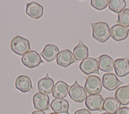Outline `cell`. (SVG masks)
Masks as SVG:
<instances>
[{
  "label": "cell",
  "instance_id": "obj_17",
  "mask_svg": "<svg viewBox=\"0 0 129 114\" xmlns=\"http://www.w3.org/2000/svg\"><path fill=\"white\" fill-rule=\"evenodd\" d=\"M50 107L55 113L70 114L69 112V102L64 98H55L53 99L50 103Z\"/></svg>",
  "mask_w": 129,
  "mask_h": 114
},
{
  "label": "cell",
  "instance_id": "obj_29",
  "mask_svg": "<svg viewBox=\"0 0 129 114\" xmlns=\"http://www.w3.org/2000/svg\"><path fill=\"white\" fill-rule=\"evenodd\" d=\"M49 114H58V113H55V112H51V113H49Z\"/></svg>",
  "mask_w": 129,
  "mask_h": 114
},
{
  "label": "cell",
  "instance_id": "obj_20",
  "mask_svg": "<svg viewBox=\"0 0 129 114\" xmlns=\"http://www.w3.org/2000/svg\"><path fill=\"white\" fill-rule=\"evenodd\" d=\"M73 55L77 61H83L88 57V48L81 40H80L78 44L74 48Z\"/></svg>",
  "mask_w": 129,
  "mask_h": 114
},
{
  "label": "cell",
  "instance_id": "obj_8",
  "mask_svg": "<svg viewBox=\"0 0 129 114\" xmlns=\"http://www.w3.org/2000/svg\"><path fill=\"white\" fill-rule=\"evenodd\" d=\"M73 53L69 49H63L60 51L56 57V63L62 67H67L71 64L77 62Z\"/></svg>",
  "mask_w": 129,
  "mask_h": 114
},
{
  "label": "cell",
  "instance_id": "obj_14",
  "mask_svg": "<svg viewBox=\"0 0 129 114\" xmlns=\"http://www.w3.org/2000/svg\"><path fill=\"white\" fill-rule=\"evenodd\" d=\"M58 48L54 44H46L43 50L39 53L45 60L47 62H51L54 60L59 53Z\"/></svg>",
  "mask_w": 129,
  "mask_h": 114
},
{
  "label": "cell",
  "instance_id": "obj_9",
  "mask_svg": "<svg viewBox=\"0 0 129 114\" xmlns=\"http://www.w3.org/2000/svg\"><path fill=\"white\" fill-rule=\"evenodd\" d=\"M33 102L34 108L38 110H46L50 108L49 97L47 94L36 93L33 96Z\"/></svg>",
  "mask_w": 129,
  "mask_h": 114
},
{
  "label": "cell",
  "instance_id": "obj_30",
  "mask_svg": "<svg viewBox=\"0 0 129 114\" xmlns=\"http://www.w3.org/2000/svg\"><path fill=\"white\" fill-rule=\"evenodd\" d=\"M101 114H110V113H107V112H105V113H101Z\"/></svg>",
  "mask_w": 129,
  "mask_h": 114
},
{
  "label": "cell",
  "instance_id": "obj_5",
  "mask_svg": "<svg viewBox=\"0 0 129 114\" xmlns=\"http://www.w3.org/2000/svg\"><path fill=\"white\" fill-rule=\"evenodd\" d=\"M21 61L25 66L29 68L36 67L40 63H44L39 54L34 50L29 51L23 55Z\"/></svg>",
  "mask_w": 129,
  "mask_h": 114
},
{
  "label": "cell",
  "instance_id": "obj_13",
  "mask_svg": "<svg viewBox=\"0 0 129 114\" xmlns=\"http://www.w3.org/2000/svg\"><path fill=\"white\" fill-rule=\"evenodd\" d=\"M114 69L119 77H123L129 73V61L125 58H118L114 61Z\"/></svg>",
  "mask_w": 129,
  "mask_h": 114
},
{
  "label": "cell",
  "instance_id": "obj_3",
  "mask_svg": "<svg viewBox=\"0 0 129 114\" xmlns=\"http://www.w3.org/2000/svg\"><path fill=\"white\" fill-rule=\"evenodd\" d=\"M102 84L100 78L95 75H90L86 78L84 87L90 95L99 94L102 90Z\"/></svg>",
  "mask_w": 129,
  "mask_h": 114
},
{
  "label": "cell",
  "instance_id": "obj_2",
  "mask_svg": "<svg viewBox=\"0 0 129 114\" xmlns=\"http://www.w3.org/2000/svg\"><path fill=\"white\" fill-rule=\"evenodd\" d=\"M10 47L12 51L19 55H24L30 49L29 41L20 36H16L12 40Z\"/></svg>",
  "mask_w": 129,
  "mask_h": 114
},
{
  "label": "cell",
  "instance_id": "obj_7",
  "mask_svg": "<svg viewBox=\"0 0 129 114\" xmlns=\"http://www.w3.org/2000/svg\"><path fill=\"white\" fill-rule=\"evenodd\" d=\"M104 100L99 94L89 95L85 100V105L89 110L91 111L103 110V106Z\"/></svg>",
  "mask_w": 129,
  "mask_h": 114
},
{
  "label": "cell",
  "instance_id": "obj_22",
  "mask_svg": "<svg viewBox=\"0 0 129 114\" xmlns=\"http://www.w3.org/2000/svg\"><path fill=\"white\" fill-rule=\"evenodd\" d=\"M120 107V102L112 97H106L104 101L103 109L110 114L115 113Z\"/></svg>",
  "mask_w": 129,
  "mask_h": 114
},
{
  "label": "cell",
  "instance_id": "obj_10",
  "mask_svg": "<svg viewBox=\"0 0 129 114\" xmlns=\"http://www.w3.org/2000/svg\"><path fill=\"white\" fill-rule=\"evenodd\" d=\"M102 83L105 88L111 91L116 89L123 82L119 80L115 74L108 73L103 75Z\"/></svg>",
  "mask_w": 129,
  "mask_h": 114
},
{
  "label": "cell",
  "instance_id": "obj_16",
  "mask_svg": "<svg viewBox=\"0 0 129 114\" xmlns=\"http://www.w3.org/2000/svg\"><path fill=\"white\" fill-rule=\"evenodd\" d=\"M26 14L35 19L40 18L43 13V8L39 4L33 2L27 3L26 7Z\"/></svg>",
  "mask_w": 129,
  "mask_h": 114
},
{
  "label": "cell",
  "instance_id": "obj_1",
  "mask_svg": "<svg viewBox=\"0 0 129 114\" xmlns=\"http://www.w3.org/2000/svg\"><path fill=\"white\" fill-rule=\"evenodd\" d=\"M92 28V36L100 43H104L110 37V29L105 22L90 23Z\"/></svg>",
  "mask_w": 129,
  "mask_h": 114
},
{
  "label": "cell",
  "instance_id": "obj_28",
  "mask_svg": "<svg viewBox=\"0 0 129 114\" xmlns=\"http://www.w3.org/2000/svg\"><path fill=\"white\" fill-rule=\"evenodd\" d=\"M32 114H45V113H44V112L43 111L36 110V111H33Z\"/></svg>",
  "mask_w": 129,
  "mask_h": 114
},
{
  "label": "cell",
  "instance_id": "obj_24",
  "mask_svg": "<svg viewBox=\"0 0 129 114\" xmlns=\"http://www.w3.org/2000/svg\"><path fill=\"white\" fill-rule=\"evenodd\" d=\"M117 23L118 25L127 27H129V9H125L118 14Z\"/></svg>",
  "mask_w": 129,
  "mask_h": 114
},
{
  "label": "cell",
  "instance_id": "obj_6",
  "mask_svg": "<svg viewBox=\"0 0 129 114\" xmlns=\"http://www.w3.org/2000/svg\"><path fill=\"white\" fill-rule=\"evenodd\" d=\"M79 68L81 71L86 75L92 73L99 74L98 61L92 57H88L83 60L80 63Z\"/></svg>",
  "mask_w": 129,
  "mask_h": 114
},
{
  "label": "cell",
  "instance_id": "obj_27",
  "mask_svg": "<svg viewBox=\"0 0 129 114\" xmlns=\"http://www.w3.org/2000/svg\"><path fill=\"white\" fill-rule=\"evenodd\" d=\"M72 114H91L88 109L86 108H82L76 111L74 113Z\"/></svg>",
  "mask_w": 129,
  "mask_h": 114
},
{
  "label": "cell",
  "instance_id": "obj_12",
  "mask_svg": "<svg viewBox=\"0 0 129 114\" xmlns=\"http://www.w3.org/2000/svg\"><path fill=\"white\" fill-rule=\"evenodd\" d=\"M129 29L125 27L116 24L112 26L110 30V36L116 41L125 39L128 35Z\"/></svg>",
  "mask_w": 129,
  "mask_h": 114
},
{
  "label": "cell",
  "instance_id": "obj_25",
  "mask_svg": "<svg viewBox=\"0 0 129 114\" xmlns=\"http://www.w3.org/2000/svg\"><path fill=\"white\" fill-rule=\"evenodd\" d=\"M109 2L108 0H91V5L98 10H102L108 5Z\"/></svg>",
  "mask_w": 129,
  "mask_h": 114
},
{
  "label": "cell",
  "instance_id": "obj_11",
  "mask_svg": "<svg viewBox=\"0 0 129 114\" xmlns=\"http://www.w3.org/2000/svg\"><path fill=\"white\" fill-rule=\"evenodd\" d=\"M54 86L53 80L49 77L48 74L46 73L45 77L40 79L37 83V89L39 92L49 94L52 92Z\"/></svg>",
  "mask_w": 129,
  "mask_h": 114
},
{
  "label": "cell",
  "instance_id": "obj_23",
  "mask_svg": "<svg viewBox=\"0 0 129 114\" xmlns=\"http://www.w3.org/2000/svg\"><path fill=\"white\" fill-rule=\"evenodd\" d=\"M126 6L124 0H110L108 4V8L110 10L116 13H119L124 10Z\"/></svg>",
  "mask_w": 129,
  "mask_h": 114
},
{
  "label": "cell",
  "instance_id": "obj_21",
  "mask_svg": "<svg viewBox=\"0 0 129 114\" xmlns=\"http://www.w3.org/2000/svg\"><path fill=\"white\" fill-rule=\"evenodd\" d=\"M115 98L122 105L129 103V84L119 87L115 93Z\"/></svg>",
  "mask_w": 129,
  "mask_h": 114
},
{
  "label": "cell",
  "instance_id": "obj_4",
  "mask_svg": "<svg viewBox=\"0 0 129 114\" xmlns=\"http://www.w3.org/2000/svg\"><path fill=\"white\" fill-rule=\"evenodd\" d=\"M71 99L76 102L81 103L87 97V92L84 87L81 86L76 80L74 83L70 87L68 91Z\"/></svg>",
  "mask_w": 129,
  "mask_h": 114
},
{
  "label": "cell",
  "instance_id": "obj_15",
  "mask_svg": "<svg viewBox=\"0 0 129 114\" xmlns=\"http://www.w3.org/2000/svg\"><path fill=\"white\" fill-rule=\"evenodd\" d=\"M15 87L17 89L23 93L31 91L32 89L31 80L27 76L20 75L16 78Z\"/></svg>",
  "mask_w": 129,
  "mask_h": 114
},
{
  "label": "cell",
  "instance_id": "obj_26",
  "mask_svg": "<svg viewBox=\"0 0 129 114\" xmlns=\"http://www.w3.org/2000/svg\"><path fill=\"white\" fill-rule=\"evenodd\" d=\"M114 114H129V108L123 106L120 108Z\"/></svg>",
  "mask_w": 129,
  "mask_h": 114
},
{
  "label": "cell",
  "instance_id": "obj_18",
  "mask_svg": "<svg viewBox=\"0 0 129 114\" xmlns=\"http://www.w3.org/2000/svg\"><path fill=\"white\" fill-rule=\"evenodd\" d=\"M99 68L103 72L111 71L114 68L113 59L107 54H102L98 57Z\"/></svg>",
  "mask_w": 129,
  "mask_h": 114
},
{
  "label": "cell",
  "instance_id": "obj_19",
  "mask_svg": "<svg viewBox=\"0 0 129 114\" xmlns=\"http://www.w3.org/2000/svg\"><path fill=\"white\" fill-rule=\"evenodd\" d=\"M68 84L63 81H58L54 85L52 90V96L55 98H63L66 97L69 91Z\"/></svg>",
  "mask_w": 129,
  "mask_h": 114
}]
</instances>
